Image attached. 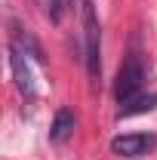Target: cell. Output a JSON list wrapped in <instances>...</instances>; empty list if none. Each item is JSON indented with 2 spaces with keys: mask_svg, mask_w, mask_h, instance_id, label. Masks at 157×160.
Returning a JSON list of instances; mask_svg holds the SVG:
<instances>
[{
  "mask_svg": "<svg viewBox=\"0 0 157 160\" xmlns=\"http://www.w3.org/2000/svg\"><path fill=\"white\" fill-rule=\"evenodd\" d=\"M142 86H145V62H142L139 52H129L117 71L114 96H117L120 105H129V102H136L142 96Z\"/></svg>",
  "mask_w": 157,
  "mask_h": 160,
  "instance_id": "7a4b0ae2",
  "label": "cell"
},
{
  "mask_svg": "<svg viewBox=\"0 0 157 160\" xmlns=\"http://www.w3.org/2000/svg\"><path fill=\"white\" fill-rule=\"evenodd\" d=\"M43 16L49 22H62V12H65V0H37Z\"/></svg>",
  "mask_w": 157,
  "mask_h": 160,
  "instance_id": "52a82bcc",
  "label": "cell"
},
{
  "mask_svg": "<svg viewBox=\"0 0 157 160\" xmlns=\"http://www.w3.org/2000/svg\"><path fill=\"white\" fill-rule=\"evenodd\" d=\"M154 148H157V136H151V132H126V136H114L111 139V151L126 160L148 157Z\"/></svg>",
  "mask_w": 157,
  "mask_h": 160,
  "instance_id": "3957f363",
  "label": "cell"
},
{
  "mask_svg": "<svg viewBox=\"0 0 157 160\" xmlns=\"http://www.w3.org/2000/svg\"><path fill=\"white\" fill-rule=\"evenodd\" d=\"M74 114H71V108H59L56 111V120H53V129H49V142H56V145H62V142H68L71 136H74Z\"/></svg>",
  "mask_w": 157,
  "mask_h": 160,
  "instance_id": "5b68a950",
  "label": "cell"
},
{
  "mask_svg": "<svg viewBox=\"0 0 157 160\" xmlns=\"http://www.w3.org/2000/svg\"><path fill=\"white\" fill-rule=\"evenodd\" d=\"M9 68H13V77H16L19 92L22 96H34V74H31L28 56L22 52L19 46H13V43H9Z\"/></svg>",
  "mask_w": 157,
  "mask_h": 160,
  "instance_id": "277c9868",
  "label": "cell"
},
{
  "mask_svg": "<svg viewBox=\"0 0 157 160\" xmlns=\"http://www.w3.org/2000/svg\"><path fill=\"white\" fill-rule=\"evenodd\" d=\"M80 22H83V62H86V74L93 83H99L102 74V28H99L96 3L93 0H80Z\"/></svg>",
  "mask_w": 157,
  "mask_h": 160,
  "instance_id": "6da1fadb",
  "label": "cell"
},
{
  "mask_svg": "<svg viewBox=\"0 0 157 160\" xmlns=\"http://www.w3.org/2000/svg\"><path fill=\"white\" fill-rule=\"evenodd\" d=\"M154 108H157V92H151L148 99L139 96V99L129 102V105H120L117 117H133V114H145V111H154Z\"/></svg>",
  "mask_w": 157,
  "mask_h": 160,
  "instance_id": "8992f818",
  "label": "cell"
}]
</instances>
